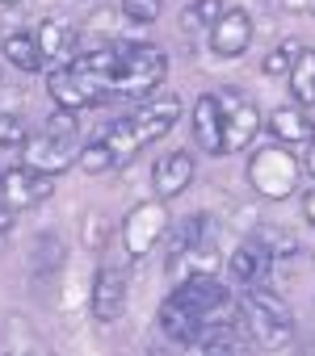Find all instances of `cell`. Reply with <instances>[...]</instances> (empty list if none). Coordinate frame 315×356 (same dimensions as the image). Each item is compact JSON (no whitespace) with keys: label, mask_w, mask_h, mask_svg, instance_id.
Wrapping results in <instances>:
<instances>
[{"label":"cell","mask_w":315,"mask_h":356,"mask_svg":"<svg viewBox=\"0 0 315 356\" xmlns=\"http://www.w3.org/2000/svg\"><path fill=\"white\" fill-rule=\"evenodd\" d=\"M240 318L248 339H256L261 348H286L294 339V314L286 310L282 298H273L261 285H248V293L240 298Z\"/></svg>","instance_id":"obj_1"},{"label":"cell","mask_w":315,"mask_h":356,"mask_svg":"<svg viewBox=\"0 0 315 356\" xmlns=\"http://www.w3.org/2000/svg\"><path fill=\"white\" fill-rule=\"evenodd\" d=\"M248 185L265 202H286L298 189V159L286 151V143H269V147L252 151V159H248Z\"/></svg>","instance_id":"obj_2"},{"label":"cell","mask_w":315,"mask_h":356,"mask_svg":"<svg viewBox=\"0 0 315 356\" xmlns=\"http://www.w3.org/2000/svg\"><path fill=\"white\" fill-rule=\"evenodd\" d=\"M164 72H169V59H164L160 47H151V42H130V47L122 51L118 72H114V92L143 101V97H151L155 88H160Z\"/></svg>","instance_id":"obj_3"},{"label":"cell","mask_w":315,"mask_h":356,"mask_svg":"<svg viewBox=\"0 0 315 356\" xmlns=\"http://www.w3.org/2000/svg\"><path fill=\"white\" fill-rule=\"evenodd\" d=\"M169 227H173V214H169V206H164L160 197H155V202H139V206L122 218V243H126V256H130V260L147 256L155 243L169 235Z\"/></svg>","instance_id":"obj_4"},{"label":"cell","mask_w":315,"mask_h":356,"mask_svg":"<svg viewBox=\"0 0 315 356\" xmlns=\"http://www.w3.org/2000/svg\"><path fill=\"white\" fill-rule=\"evenodd\" d=\"M215 97H219V109H223V155H236V151H244V147L256 138V130L265 126V122H261V109L252 105V97H244V92H236V88H219Z\"/></svg>","instance_id":"obj_5"},{"label":"cell","mask_w":315,"mask_h":356,"mask_svg":"<svg viewBox=\"0 0 315 356\" xmlns=\"http://www.w3.org/2000/svg\"><path fill=\"white\" fill-rule=\"evenodd\" d=\"M47 92H51L55 105L80 113V109L101 105V101L114 92V84H109V80H97V76H84V72H72V67H59V72L47 76Z\"/></svg>","instance_id":"obj_6"},{"label":"cell","mask_w":315,"mask_h":356,"mask_svg":"<svg viewBox=\"0 0 315 356\" xmlns=\"http://www.w3.org/2000/svg\"><path fill=\"white\" fill-rule=\"evenodd\" d=\"M0 193H5V202H9L13 210H30V206L47 202V197L55 193V176H51V172H38V168H30V163L5 168V172H0Z\"/></svg>","instance_id":"obj_7"},{"label":"cell","mask_w":315,"mask_h":356,"mask_svg":"<svg viewBox=\"0 0 315 356\" xmlns=\"http://www.w3.org/2000/svg\"><path fill=\"white\" fill-rule=\"evenodd\" d=\"M177 118H181V97L164 92V97H143V105L130 113V126H135L139 143L147 147V143H160L177 126Z\"/></svg>","instance_id":"obj_8"},{"label":"cell","mask_w":315,"mask_h":356,"mask_svg":"<svg viewBox=\"0 0 315 356\" xmlns=\"http://www.w3.org/2000/svg\"><path fill=\"white\" fill-rule=\"evenodd\" d=\"M206 42L219 59H236L252 47V13L248 9H223V17L206 30Z\"/></svg>","instance_id":"obj_9"},{"label":"cell","mask_w":315,"mask_h":356,"mask_svg":"<svg viewBox=\"0 0 315 356\" xmlns=\"http://www.w3.org/2000/svg\"><path fill=\"white\" fill-rule=\"evenodd\" d=\"M219 243L215 235H202L185 248H173L169 252V277L173 281H185V277H215L219 273Z\"/></svg>","instance_id":"obj_10"},{"label":"cell","mask_w":315,"mask_h":356,"mask_svg":"<svg viewBox=\"0 0 315 356\" xmlns=\"http://www.w3.org/2000/svg\"><path fill=\"white\" fill-rule=\"evenodd\" d=\"M80 159V138H55L43 130V138H26V163L38 168V172H68L72 163Z\"/></svg>","instance_id":"obj_11"},{"label":"cell","mask_w":315,"mask_h":356,"mask_svg":"<svg viewBox=\"0 0 315 356\" xmlns=\"http://www.w3.org/2000/svg\"><path fill=\"white\" fill-rule=\"evenodd\" d=\"M190 181H194V155L190 151H169L160 163H155V172H151V185H155V197H160V202L181 197L190 189Z\"/></svg>","instance_id":"obj_12"},{"label":"cell","mask_w":315,"mask_h":356,"mask_svg":"<svg viewBox=\"0 0 315 356\" xmlns=\"http://www.w3.org/2000/svg\"><path fill=\"white\" fill-rule=\"evenodd\" d=\"M89 302H93V314L101 323L122 318V310H126V273L122 268H101L97 281H93V298Z\"/></svg>","instance_id":"obj_13"},{"label":"cell","mask_w":315,"mask_h":356,"mask_svg":"<svg viewBox=\"0 0 315 356\" xmlns=\"http://www.w3.org/2000/svg\"><path fill=\"white\" fill-rule=\"evenodd\" d=\"M227 268H231V277H236L240 285H261V281L273 273V252H269L261 239H244V243L231 252Z\"/></svg>","instance_id":"obj_14"},{"label":"cell","mask_w":315,"mask_h":356,"mask_svg":"<svg viewBox=\"0 0 315 356\" xmlns=\"http://www.w3.org/2000/svg\"><path fill=\"white\" fill-rule=\"evenodd\" d=\"M194 138L206 155H223V109L215 92H202L194 101Z\"/></svg>","instance_id":"obj_15"},{"label":"cell","mask_w":315,"mask_h":356,"mask_svg":"<svg viewBox=\"0 0 315 356\" xmlns=\"http://www.w3.org/2000/svg\"><path fill=\"white\" fill-rule=\"evenodd\" d=\"M265 130L277 138V143H311L315 138V122L302 105H277L269 118H265Z\"/></svg>","instance_id":"obj_16"},{"label":"cell","mask_w":315,"mask_h":356,"mask_svg":"<svg viewBox=\"0 0 315 356\" xmlns=\"http://www.w3.org/2000/svg\"><path fill=\"white\" fill-rule=\"evenodd\" d=\"M34 38H38V47H43V59H63V55H72V47H76V30H72V22H63V17H47Z\"/></svg>","instance_id":"obj_17"},{"label":"cell","mask_w":315,"mask_h":356,"mask_svg":"<svg viewBox=\"0 0 315 356\" xmlns=\"http://www.w3.org/2000/svg\"><path fill=\"white\" fill-rule=\"evenodd\" d=\"M101 138H105V147L114 151V163H118V172L143 151V143H139V134H135V126H130V118H118V122H109L105 130H101Z\"/></svg>","instance_id":"obj_18"},{"label":"cell","mask_w":315,"mask_h":356,"mask_svg":"<svg viewBox=\"0 0 315 356\" xmlns=\"http://www.w3.org/2000/svg\"><path fill=\"white\" fill-rule=\"evenodd\" d=\"M5 59L17 67V72H38L47 59H43V47H38V38L34 34H26V30H13L9 38H5Z\"/></svg>","instance_id":"obj_19"},{"label":"cell","mask_w":315,"mask_h":356,"mask_svg":"<svg viewBox=\"0 0 315 356\" xmlns=\"http://www.w3.org/2000/svg\"><path fill=\"white\" fill-rule=\"evenodd\" d=\"M290 92H294V101L307 109V105H315V51L311 47H298V55H294V67H290Z\"/></svg>","instance_id":"obj_20"},{"label":"cell","mask_w":315,"mask_h":356,"mask_svg":"<svg viewBox=\"0 0 315 356\" xmlns=\"http://www.w3.org/2000/svg\"><path fill=\"white\" fill-rule=\"evenodd\" d=\"M118 63H122V51H114V47H101V51L76 55L68 67H72V72H84V76H97V80H109V84H114V72H118Z\"/></svg>","instance_id":"obj_21"},{"label":"cell","mask_w":315,"mask_h":356,"mask_svg":"<svg viewBox=\"0 0 315 356\" xmlns=\"http://www.w3.org/2000/svg\"><path fill=\"white\" fill-rule=\"evenodd\" d=\"M76 168H80L84 176L118 172V163H114V151L105 147V138H93V143H84V147H80V159H76Z\"/></svg>","instance_id":"obj_22"},{"label":"cell","mask_w":315,"mask_h":356,"mask_svg":"<svg viewBox=\"0 0 315 356\" xmlns=\"http://www.w3.org/2000/svg\"><path fill=\"white\" fill-rule=\"evenodd\" d=\"M223 0H194V5L181 13V30H210L223 17Z\"/></svg>","instance_id":"obj_23"},{"label":"cell","mask_w":315,"mask_h":356,"mask_svg":"<svg viewBox=\"0 0 315 356\" xmlns=\"http://www.w3.org/2000/svg\"><path fill=\"white\" fill-rule=\"evenodd\" d=\"M114 235V222L101 214V210H89L84 218H80V239H84V248H105V239Z\"/></svg>","instance_id":"obj_24"},{"label":"cell","mask_w":315,"mask_h":356,"mask_svg":"<svg viewBox=\"0 0 315 356\" xmlns=\"http://www.w3.org/2000/svg\"><path fill=\"white\" fill-rule=\"evenodd\" d=\"M47 134H55V138H80V113L55 105V113L47 118Z\"/></svg>","instance_id":"obj_25"},{"label":"cell","mask_w":315,"mask_h":356,"mask_svg":"<svg viewBox=\"0 0 315 356\" xmlns=\"http://www.w3.org/2000/svg\"><path fill=\"white\" fill-rule=\"evenodd\" d=\"M164 0H122V13L135 22V26H151L155 17H160Z\"/></svg>","instance_id":"obj_26"},{"label":"cell","mask_w":315,"mask_h":356,"mask_svg":"<svg viewBox=\"0 0 315 356\" xmlns=\"http://www.w3.org/2000/svg\"><path fill=\"white\" fill-rule=\"evenodd\" d=\"M26 126H22V118H13L9 109H0V151L5 147H26Z\"/></svg>","instance_id":"obj_27"},{"label":"cell","mask_w":315,"mask_h":356,"mask_svg":"<svg viewBox=\"0 0 315 356\" xmlns=\"http://www.w3.org/2000/svg\"><path fill=\"white\" fill-rule=\"evenodd\" d=\"M294 55H298V42H286V47L269 51V55H265V76H290Z\"/></svg>","instance_id":"obj_28"},{"label":"cell","mask_w":315,"mask_h":356,"mask_svg":"<svg viewBox=\"0 0 315 356\" xmlns=\"http://www.w3.org/2000/svg\"><path fill=\"white\" fill-rule=\"evenodd\" d=\"M256 239H261L273 256H294V252H298V243H294V235H290V231H273V227H265Z\"/></svg>","instance_id":"obj_29"},{"label":"cell","mask_w":315,"mask_h":356,"mask_svg":"<svg viewBox=\"0 0 315 356\" xmlns=\"http://www.w3.org/2000/svg\"><path fill=\"white\" fill-rule=\"evenodd\" d=\"M302 218H307V222L315 227V185H311V189L302 193Z\"/></svg>","instance_id":"obj_30"},{"label":"cell","mask_w":315,"mask_h":356,"mask_svg":"<svg viewBox=\"0 0 315 356\" xmlns=\"http://www.w3.org/2000/svg\"><path fill=\"white\" fill-rule=\"evenodd\" d=\"M13 214H17V210H13L9 202H5V206H0V235H5V231L13 227Z\"/></svg>","instance_id":"obj_31"},{"label":"cell","mask_w":315,"mask_h":356,"mask_svg":"<svg viewBox=\"0 0 315 356\" xmlns=\"http://www.w3.org/2000/svg\"><path fill=\"white\" fill-rule=\"evenodd\" d=\"M282 5H286L290 13H298V9H307V0H282Z\"/></svg>","instance_id":"obj_32"},{"label":"cell","mask_w":315,"mask_h":356,"mask_svg":"<svg viewBox=\"0 0 315 356\" xmlns=\"http://www.w3.org/2000/svg\"><path fill=\"white\" fill-rule=\"evenodd\" d=\"M307 168H311V181H315V147L307 151Z\"/></svg>","instance_id":"obj_33"},{"label":"cell","mask_w":315,"mask_h":356,"mask_svg":"<svg viewBox=\"0 0 315 356\" xmlns=\"http://www.w3.org/2000/svg\"><path fill=\"white\" fill-rule=\"evenodd\" d=\"M0 5H22V0H0Z\"/></svg>","instance_id":"obj_34"}]
</instances>
